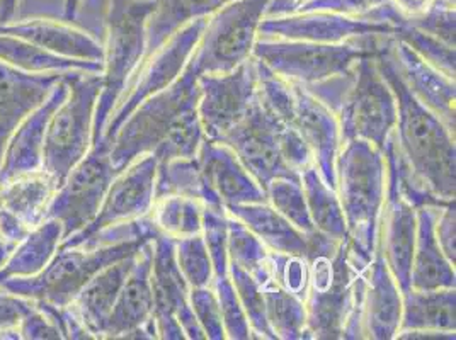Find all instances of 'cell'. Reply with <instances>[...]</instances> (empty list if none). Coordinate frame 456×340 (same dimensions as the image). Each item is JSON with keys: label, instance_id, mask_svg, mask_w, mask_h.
I'll use <instances>...</instances> for the list:
<instances>
[{"label": "cell", "instance_id": "1", "mask_svg": "<svg viewBox=\"0 0 456 340\" xmlns=\"http://www.w3.org/2000/svg\"><path fill=\"white\" fill-rule=\"evenodd\" d=\"M198 95V74L186 63L169 87L145 99L114 134L110 151L114 169L121 172L151 153L159 164L194 157L205 140Z\"/></svg>", "mask_w": 456, "mask_h": 340}, {"label": "cell", "instance_id": "2", "mask_svg": "<svg viewBox=\"0 0 456 340\" xmlns=\"http://www.w3.org/2000/svg\"><path fill=\"white\" fill-rule=\"evenodd\" d=\"M375 61L397 101V123L392 133L395 149L437 199L455 201V133L407 89L392 55L390 36L377 39Z\"/></svg>", "mask_w": 456, "mask_h": 340}, {"label": "cell", "instance_id": "3", "mask_svg": "<svg viewBox=\"0 0 456 340\" xmlns=\"http://www.w3.org/2000/svg\"><path fill=\"white\" fill-rule=\"evenodd\" d=\"M336 190L346 222L349 259L364 269L377 252L387 196L383 150L364 140L344 142L336 160Z\"/></svg>", "mask_w": 456, "mask_h": 340}, {"label": "cell", "instance_id": "4", "mask_svg": "<svg viewBox=\"0 0 456 340\" xmlns=\"http://www.w3.org/2000/svg\"><path fill=\"white\" fill-rule=\"evenodd\" d=\"M153 0H106L102 11L104 67L95 104L93 143L99 142L125 89L142 65Z\"/></svg>", "mask_w": 456, "mask_h": 340}, {"label": "cell", "instance_id": "5", "mask_svg": "<svg viewBox=\"0 0 456 340\" xmlns=\"http://www.w3.org/2000/svg\"><path fill=\"white\" fill-rule=\"evenodd\" d=\"M379 38L364 36L329 45L257 36L252 57L274 76L314 94L330 82L347 76L360 58L375 53Z\"/></svg>", "mask_w": 456, "mask_h": 340}, {"label": "cell", "instance_id": "6", "mask_svg": "<svg viewBox=\"0 0 456 340\" xmlns=\"http://www.w3.org/2000/svg\"><path fill=\"white\" fill-rule=\"evenodd\" d=\"M151 240H125L95 247H58L52 261L35 276L12 278L0 286L12 295L58 310L67 308L76 300L80 289L106 265L134 255Z\"/></svg>", "mask_w": 456, "mask_h": 340}, {"label": "cell", "instance_id": "7", "mask_svg": "<svg viewBox=\"0 0 456 340\" xmlns=\"http://www.w3.org/2000/svg\"><path fill=\"white\" fill-rule=\"evenodd\" d=\"M101 80V74H69V94L48 121L41 169L55 181L57 190L93 145Z\"/></svg>", "mask_w": 456, "mask_h": 340}, {"label": "cell", "instance_id": "8", "mask_svg": "<svg viewBox=\"0 0 456 340\" xmlns=\"http://www.w3.org/2000/svg\"><path fill=\"white\" fill-rule=\"evenodd\" d=\"M269 0H232L207 18L191 53V69L200 76L230 72L252 57L257 29Z\"/></svg>", "mask_w": 456, "mask_h": 340}, {"label": "cell", "instance_id": "9", "mask_svg": "<svg viewBox=\"0 0 456 340\" xmlns=\"http://www.w3.org/2000/svg\"><path fill=\"white\" fill-rule=\"evenodd\" d=\"M336 116L342 143L364 140L383 150L397 123V101L379 70L375 53L356 61Z\"/></svg>", "mask_w": 456, "mask_h": 340}, {"label": "cell", "instance_id": "10", "mask_svg": "<svg viewBox=\"0 0 456 340\" xmlns=\"http://www.w3.org/2000/svg\"><path fill=\"white\" fill-rule=\"evenodd\" d=\"M308 264L310 284L304 300L308 339L341 340L362 269L349 259L346 240L334 255L315 257Z\"/></svg>", "mask_w": 456, "mask_h": 340}, {"label": "cell", "instance_id": "11", "mask_svg": "<svg viewBox=\"0 0 456 340\" xmlns=\"http://www.w3.org/2000/svg\"><path fill=\"white\" fill-rule=\"evenodd\" d=\"M291 130L257 94L246 117L220 143L230 147L254 181L266 190L271 181L280 177L300 181V172L288 164L283 151Z\"/></svg>", "mask_w": 456, "mask_h": 340}, {"label": "cell", "instance_id": "12", "mask_svg": "<svg viewBox=\"0 0 456 340\" xmlns=\"http://www.w3.org/2000/svg\"><path fill=\"white\" fill-rule=\"evenodd\" d=\"M402 320V289L377 248L354 281L353 308L341 340H394Z\"/></svg>", "mask_w": 456, "mask_h": 340}, {"label": "cell", "instance_id": "13", "mask_svg": "<svg viewBox=\"0 0 456 340\" xmlns=\"http://www.w3.org/2000/svg\"><path fill=\"white\" fill-rule=\"evenodd\" d=\"M111 145L101 138L91 145L67 179L58 186L46 218H53L63 228V240L87 227L97 215L118 170L114 169Z\"/></svg>", "mask_w": 456, "mask_h": 340}, {"label": "cell", "instance_id": "14", "mask_svg": "<svg viewBox=\"0 0 456 340\" xmlns=\"http://www.w3.org/2000/svg\"><path fill=\"white\" fill-rule=\"evenodd\" d=\"M205 22L207 20H198L186 24L177 33H174L152 57L147 58L140 65V69L130 78L125 94L114 108L102 134V138L110 145L121 125L145 99L169 87L172 82L181 76L186 63L190 61L191 53L205 28Z\"/></svg>", "mask_w": 456, "mask_h": 340}, {"label": "cell", "instance_id": "15", "mask_svg": "<svg viewBox=\"0 0 456 340\" xmlns=\"http://www.w3.org/2000/svg\"><path fill=\"white\" fill-rule=\"evenodd\" d=\"M257 61L250 57L224 74L198 77V116L209 142H222L248 113L257 97Z\"/></svg>", "mask_w": 456, "mask_h": 340}, {"label": "cell", "instance_id": "16", "mask_svg": "<svg viewBox=\"0 0 456 340\" xmlns=\"http://www.w3.org/2000/svg\"><path fill=\"white\" fill-rule=\"evenodd\" d=\"M152 289L157 339L207 340L191 310V287L175 264L174 239L162 233L152 240Z\"/></svg>", "mask_w": 456, "mask_h": 340}, {"label": "cell", "instance_id": "17", "mask_svg": "<svg viewBox=\"0 0 456 340\" xmlns=\"http://www.w3.org/2000/svg\"><path fill=\"white\" fill-rule=\"evenodd\" d=\"M157 164V158L151 153L136 158L128 167L118 172L94 220L61 240L60 247H80L104 228L147 216L155 201Z\"/></svg>", "mask_w": 456, "mask_h": 340}, {"label": "cell", "instance_id": "18", "mask_svg": "<svg viewBox=\"0 0 456 340\" xmlns=\"http://www.w3.org/2000/svg\"><path fill=\"white\" fill-rule=\"evenodd\" d=\"M395 29L379 20L336 12H295L289 16L265 18L259 24V38L295 39L312 43H344L364 36H394Z\"/></svg>", "mask_w": 456, "mask_h": 340}, {"label": "cell", "instance_id": "19", "mask_svg": "<svg viewBox=\"0 0 456 340\" xmlns=\"http://www.w3.org/2000/svg\"><path fill=\"white\" fill-rule=\"evenodd\" d=\"M101 339H157L153 325L152 240L136 254Z\"/></svg>", "mask_w": 456, "mask_h": 340}, {"label": "cell", "instance_id": "20", "mask_svg": "<svg viewBox=\"0 0 456 340\" xmlns=\"http://www.w3.org/2000/svg\"><path fill=\"white\" fill-rule=\"evenodd\" d=\"M291 91L293 101L285 123L300 134L310 150L315 169L336 190V160L342 147L338 116L304 87L291 84Z\"/></svg>", "mask_w": 456, "mask_h": 340}, {"label": "cell", "instance_id": "21", "mask_svg": "<svg viewBox=\"0 0 456 340\" xmlns=\"http://www.w3.org/2000/svg\"><path fill=\"white\" fill-rule=\"evenodd\" d=\"M55 181L43 169L0 182V237L16 246L46 220Z\"/></svg>", "mask_w": 456, "mask_h": 340}, {"label": "cell", "instance_id": "22", "mask_svg": "<svg viewBox=\"0 0 456 340\" xmlns=\"http://www.w3.org/2000/svg\"><path fill=\"white\" fill-rule=\"evenodd\" d=\"M418 233V209L407 203L387 175V196L381 209L379 246L402 293L411 287V265Z\"/></svg>", "mask_w": 456, "mask_h": 340}, {"label": "cell", "instance_id": "23", "mask_svg": "<svg viewBox=\"0 0 456 340\" xmlns=\"http://www.w3.org/2000/svg\"><path fill=\"white\" fill-rule=\"evenodd\" d=\"M0 35L26 39L60 57L104 65L102 38L77 22L53 18H26L0 24Z\"/></svg>", "mask_w": 456, "mask_h": 340}, {"label": "cell", "instance_id": "24", "mask_svg": "<svg viewBox=\"0 0 456 340\" xmlns=\"http://www.w3.org/2000/svg\"><path fill=\"white\" fill-rule=\"evenodd\" d=\"M67 76L60 80L55 89L39 104L35 111L28 114L16 132L11 134L0 162V182L16 175L29 174L43 166V145L45 133L52 114L65 101L69 94Z\"/></svg>", "mask_w": 456, "mask_h": 340}, {"label": "cell", "instance_id": "25", "mask_svg": "<svg viewBox=\"0 0 456 340\" xmlns=\"http://www.w3.org/2000/svg\"><path fill=\"white\" fill-rule=\"evenodd\" d=\"M390 46L400 78L407 89L455 133V80L441 74L400 39L390 36Z\"/></svg>", "mask_w": 456, "mask_h": 340}, {"label": "cell", "instance_id": "26", "mask_svg": "<svg viewBox=\"0 0 456 340\" xmlns=\"http://www.w3.org/2000/svg\"><path fill=\"white\" fill-rule=\"evenodd\" d=\"M67 74H31L0 61V162L20 121L38 108Z\"/></svg>", "mask_w": 456, "mask_h": 340}, {"label": "cell", "instance_id": "27", "mask_svg": "<svg viewBox=\"0 0 456 340\" xmlns=\"http://www.w3.org/2000/svg\"><path fill=\"white\" fill-rule=\"evenodd\" d=\"M209 190L228 208L246 203L266 201V192L240 164L233 150L218 142L203 140L196 153Z\"/></svg>", "mask_w": 456, "mask_h": 340}, {"label": "cell", "instance_id": "28", "mask_svg": "<svg viewBox=\"0 0 456 340\" xmlns=\"http://www.w3.org/2000/svg\"><path fill=\"white\" fill-rule=\"evenodd\" d=\"M136 254L106 265L102 271H99L94 278L80 289L76 300L67 306L77 319L82 321V325L89 330V334L94 339L102 337L104 323L108 320L114 303L118 300V295L134 267Z\"/></svg>", "mask_w": 456, "mask_h": 340}, {"label": "cell", "instance_id": "29", "mask_svg": "<svg viewBox=\"0 0 456 340\" xmlns=\"http://www.w3.org/2000/svg\"><path fill=\"white\" fill-rule=\"evenodd\" d=\"M439 206L418 208V233L411 265L412 289L456 287L455 264H452L437 244L435 222Z\"/></svg>", "mask_w": 456, "mask_h": 340}, {"label": "cell", "instance_id": "30", "mask_svg": "<svg viewBox=\"0 0 456 340\" xmlns=\"http://www.w3.org/2000/svg\"><path fill=\"white\" fill-rule=\"evenodd\" d=\"M228 215L242 222L266 246L269 252L286 255H308V235L288 222L267 201L246 203L225 208Z\"/></svg>", "mask_w": 456, "mask_h": 340}, {"label": "cell", "instance_id": "31", "mask_svg": "<svg viewBox=\"0 0 456 340\" xmlns=\"http://www.w3.org/2000/svg\"><path fill=\"white\" fill-rule=\"evenodd\" d=\"M422 330L455 334L456 287L428 291L409 287L402 293L399 334Z\"/></svg>", "mask_w": 456, "mask_h": 340}, {"label": "cell", "instance_id": "32", "mask_svg": "<svg viewBox=\"0 0 456 340\" xmlns=\"http://www.w3.org/2000/svg\"><path fill=\"white\" fill-rule=\"evenodd\" d=\"M63 240V228L53 218H46L20 240L4 264L0 265V286L12 278L35 276L52 261Z\"/></svg>", "mask_w": 456, "mask_h": 340}, {"label": "cell", "instance_id": "33", "mask_svg": "<svg viewBox=\"0 0 456 340\" xmlns=\"http://www.w3.org/2000/svg\"><path fill=\"white\" fill-rule=\"evenodd\" d=\"M230 2L232 0H153L155 9L147 24V48L143 61L152 57L181 28L192 20H207Z\"/></svg>", "mask_w": 456, "mask_h": 340}, {"label": "cell", "instance_id": "34", "mask_svg": "<svg viewBox=\"0 0 456 340\" xmlns=\"http://www.w3.org/2000/svg\"><path fill=\"white\" fill-rule=\"evenodd\" d=\"M0 61L31 74H102L104 67L97 61L60 57L35 43L11 35H0Z\"/></svg>", "mask_w": 456, "mask_h": 340}, {"label": "cell", "instance_id": "35", "mask_svg": "<svg viewBox=\"0 0 456 340\" xmlns=\"http://www.w3.org/2000/svg\"><path fill=\"white\" fill-rule=\"evenodd\" d=\"M306 208L315 231L334 240H346V222L338 190L330 188L314 164L300 170Z\"/></svg>", "mask_w": 456, "mask_h": 340}, {"label": "cell", "instance_id": "36", "mask_svg": "<svg viewBox=\"0 0 456 340\" xmlns=\"http://www.w3.org/2000/svg\"><path fill=\"white\" fill-rule=\"evenodd\" d=\"M164 196H183L208 206H224L213 190H209L196 155L157 164L155 199Z\"/></svg>", "mask_w": 456, "mask_h": 340}, {"label": "cell", "instance_id": "37", "mask_svg": "<svg viewBox=\"0 0 456 340\" xmlns=\"http://www.w3.org/2000/svg\"><path fill=\"white\" fill-rule=\"evenodd\" d=\"M266 319L276 340H310L306 330V308L302 298L276 284L263 286Z\"/></svg>", "mask_w": 456, "mask_h": 340}, {"label": "cell", "instance_id": "38", "mask_svg": "<svg viewBox=\"0 0 456 340\" xmlns=\"http://www.w3.org/2000/svg\"><path fill=\"white\" fill-rule=\"evenodd\" d=\"M203 206V203L191 198L164 196L153 201L151 216L159 233L171 239H183L201 233Z\"/></svg>", "mask_w": 456, "mask_h": 340}, {"label": "cell", "instance_id": "39", "mask_svg": "<svg viewBox=\"0 0 456 340\" xmlns=\"http://www.w3.org/2000/svg\"><path fill=\"white\" fill-rule=\"evenodd\" d=\"M230 264L248 271L263 286L271 283V252L242 222H239L232 215H228V265Z\"/></svg>", "mask_w": 456, "mask_h": 340}, {"label": "cell", "instance_id": "40", "mask_svg": "<svg viewBox=\"0 0 456 340\" xmlns=\"http://www.w3.org/2000/svg\"><path fill=\"white\" fill-rule=\"evenodd\" d=\"M228 276L235 287L239 302L246 312L252 339L276 340L267 323L263 284L254 276H250L248 271L233 264L228 265Z\"/></svg>", "mask_w": 456, "mask_h": 340}, {"label": "cell", "instance_id": "41", "mask_svg": "<svg viewBox=\"0 0 456 340\" xmlns=\"http://www.w3.org/2000/svg\"><path fill=\"white\" fill-rule=\"evenodd\" d=\"M174 255L175 264L191 289L211 286L215 272L201 233L174 239Z\"/></svg>", "mask_w": 456, "mask_h": 340}, {"label": "cell", "instance_id": "42", "mask_svg": "<svg viewBox=\"0 0 456 340\" xmlns=\"http://www.w3.org/2000/svg\"><path fill=\"white\" fill-rule=\"evenodd\" d=\"M265 192H266L267 203L278 213H281L288 222H291L306 235L315 231L310 220V213L306 208L304 188L300 181L280 177L271 181Z\"/></svg>", "mask_w": 456, "mask_h": 340}, {"label": "cell", "instance_id": "43", "mask_svg": "<svg viewBox=\"0 0 456 340\" xmlns=\"http://www.w3.org/2000/svg\"><path fill=\"white\" fill-rule=\"evenodd\" d=\"M394 38L405 43L412 52H416L419 57L426 60L428 63H431L441 74L455 80L456 53L453 46L420 31L407 20H403L400 24Z\"/></svg>", "mask_w": 456, "mask_h": 340}, {"label": "cell", "instance_id": "44", "mask_svg": "<svg viewBox=\"0 0 456 340\" xmlns=\"http://www.w3.org/2000/svg\"><path fill=\"white\" fill-rule=\"evenodd\" d=\"M201 237L208 248L215 278L228 276V213L224 206H203Z\"/></svg>", "mask_w": 456, "mask_h": 340}, {"label": "cell", "instance_id": "45", "mask_svg": "<svg viewBox=\"0 0 456 340\" xmlns=\"http://www.w3.org/2000/svg\"><path fill=\"white\" fill-rule=\"evenodd\" d=\"M211 287L215 289V295L218 300L220 315H222L224 328H225V337L228 340L252 339L246 312L239 302V296L235 293V287L232 284L230 276L215 278Z\"/></svg>", "mask_w": 456, "mask_h": 340}, {"label": "cell", "instance_id": "46", "mask_svg": "<svg viewBox=\"0 0 456 340\" xmlns=\"http://www.w3.org/2000/svg\"><path fill=\"white\" fill-rule=\"evenodd\" d=\"M269 272L273 283L305 300L310 284V264L305 257L271 252Z\"/></svg>", "mask_w": 456, "mask_h": 340}, {"label": "cell", "instance_id": "47", "mask_svg": "<svg viewBox=\"0 0 456 340\" xmlns=\"http://www.w3.org/2000/svg\"><path fill=\"white\" fill-rule=\"evenodd\" d=\"M190 304L198 325L207 340H225V328L220 315V306L211 286L190 289Z\"/></svg>", "mask_w": 456, "mask_h": 340}, {"label": "cell", "instance_id": "48", "mask_svg": "<svg viewBox=\"0 0 456 340\" xmlns=\"http://www.w3.org/2000/svg\"><path fill=\"white\" fill-rule=\"evenodd\" d=\"M37 303L0 289V339H20L18 328Z\"/></svg>", "mask_w": 456, "mask_h": 340}, {"label": "cell", "instance_id": "49", "mask_svg": "<svg viewBox=\"0 0 456 340\" xmlns=\"http://www.w3.org/2000/svg\"><path fill=\"white\" fill-rule=\"evenodd\" d=\"M435 233L437 244L446 259L456 264V208L455 201L446 203L437 208Z\"/></svg>", "mask_w": 456, "mask_h": 340}, {"label": "cell", "instance_id": "50", "mask_svg": "<svg viewBox=\"0 0 456 340\" xmlns=\"http://www.w3.org/2000/svg\"><path fill=\"white\" fill-rule=\"evenodd\" d=\"M387 0H308L298 12H336L346 16H364Z\"/></svg>", "mask_w": 456, "mask_h": 340}, {"label": "cell", "instance_id": "51", "mask_svg": "<svg viewBox=\"0 0 456 340\" xmlns=\"http://www.w3.org/2000/svg\"><path fill=\"white\" fill-rule=\"evenodd\" d=\"M403 20H418L424 16L436 0H388Z\"/></svg>", "mask_w": 456, "mask_h": 340}, {"label": "cell", "instance_id": "52", "mask_svg": "<svg viewBox=\"0 0 456 340\" xmlns=\"http://www.w3.org/2000/svg\"><path fill=\"white\" fill-rule=\"evenodd\" d=\"M308 0H269L265 18H278L289 16L298 12Z\"/></svg>", "mask_w": 456, "mask_h": 340}, {"label": "cell", "instance_id": "53", "mask_svg": "<svg viewBox=\"0 0 456 340\" xmlns=\"http://www.w3.org/2000/svg\"><path fill=\"white\" fill-rule=\"evenodd\" d=\"M82 4H84V0H63L60 20H67V22H77L80 9H82Z\"/></svg>", "mask_w": 456, "mask_h": 340}, {"label": "cell", "instance_id": "54", "mask_svg": "<svg viewBox=\"0 0 456 340\" xmlns=\"http://www.w3.org/2000/svg\"><path fill=\"white\" fill-rule=\"evenodd\" d=\"M20 0H0V24L11 22L16 18Z\"/></svg>", "mask_w": 456, "mask_h": 340}, {"label": "cell", "instance_id": "55", "mask_svg": "<svg viewBox=\"0 0 456 340\" xmlns=\"http://www.w3.org/2000/svg\"><path fill=\"white\" fill-rule=\"evenodd\" d=\"M12 244H9V242H5L2 237H0V265L4 264V261H5V257L9 255V252L12 250Z\"/></svg>", "mask_w": 456, "mask_h": 340}]
</instances>
